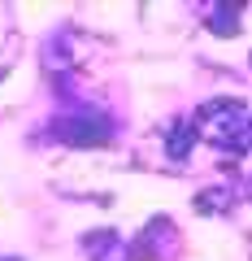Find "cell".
I'll return each mask as SVG.
<instances>
[{
  "label": "cell",
  "mask_w": 252,
  "mask_h": 261,
  "mask_svg": "<svg viewBox=\"0 0 252 261\" xmlns=\"http://www.w3.org/2000/svg\"><path fill=\"white\" fill-rule=\"evenodd\" d=\"M200 122H205V130L213 135V140H231L235 130H243V105H235V100H213V105H205Z\"/></svg>",
  "instance_id": "cell-1"
},
{
  "label": "cell",
  "mask_w": 252,
  "mask_h": 261,
  "mask_svg": "<svg viewBox=\"0 0 252 261\" xmlns=\"http://www.w3.org/2000/svg\"><path fill=\"white\" fill-rule=\"evenodd\" d=\"M104 135H109V130H104V122L96 118V122H70V130H66V140L70 144H104Z\"/></svg>",
  "instance_id": "cell-2"
}]
</instances>
